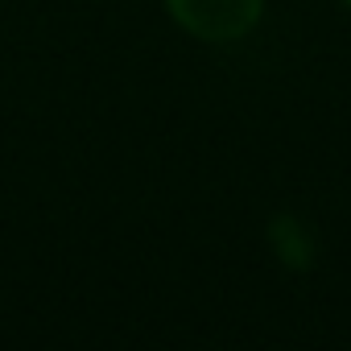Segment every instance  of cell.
I'll return each instance as SVG.
<instances>
[{
	"label": "cell",
	"mask_w": 351,
	"mask_h": 351,
	"mask_svg": "<svg viewBox=\"0 0 351 351\" xmlns=\"http://www.w3.org/2000/svg\"><path fill=\"white\" fill-rule=\"evenodd\" d=\"M165 9L203 42H236L261 21L265 0H165Z\"/></svg>",
	"instance_id": "cell-1"
},
{
	"label": "cell",
	"mask_w": 351,
	"mask_h": 351,
	"mask_svg": "<svg viewBox=\"0 0 351 351\" xmlns=\"http://www.w3.org/2000/svg\"><path fill=\"white\" fill-rule=\"evenodd\" d=\"M269 240H273L277 256H281L289 269H306V265L314 261V240H310L306 223L293 219V215H277V219L269 223Z\"/></svg>",
	"instance_id": "cell-2"
},
{
	"label": "cell",
	"mask_w": 351,
	"mask_h": 351,
	"mask_svg": "<svg viewBox=\"0 0 351 351\" xmlns=\"http://www.w3.org/2000/svg\"><path fill=\"white\" fill-rule=\"evenodd\" d=\"M343 5H347V9H351V0H343Z\"/></svg>",
	"instance_id": "cell-3"
}]
</instances>
